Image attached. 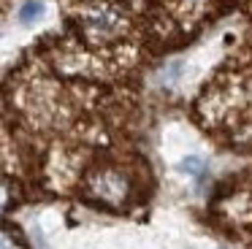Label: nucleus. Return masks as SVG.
<instances>
[{
    "label": "nucleus",
    "mask_w": 252,
    "mask_h": 249,
    "mask_svg": "<svg viewBox=\"0 0 252 249\" xmlns=\"http://www.w3.org/2000/svg\"><path fill=\"white\" fill-rule=\"evenodd\" d=\"M46 16V3L44 0H25L22 5L17 8V19L22 25H35Z\"/></svg>",
    "instance_id": "obj_1"
},
{
    "label": "nucleus",
    "mask_w": 252,
    "mask_h": 249,
    "mask_svg": "<svg viewBox=\"0 0 252 249\" xmlns=\"http://www.w3.org/2000/svg\"><path fill=\"white\" fill-rule=\"evenodd\" d=\"M179 171L187 173L190 179H195V182H203V179H206V173H209V165H206V160H203V157L190 155V157H185V160L179 162Z\"/></svg>",
    "instance_id": "obj_2"
}]
</instances>
